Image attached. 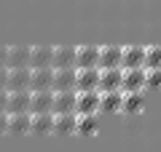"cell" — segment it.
Wrapping results in <instances>:
<instances>
[{
    "instance_id": "cell-1",
    "label": "cell",
    "mask_w": 161,
    "mask_h": 152,
    "mask_svg": "<svg viewBox=\"0 0 161 152\" xmlns=\"http://www.w3.org/2000/svg\"><path fill=\"white\" fill-rule=\"evenodd\" d=\"M54 67H30V91H54Z\"/></svg>"
},
{
    "instance_id": "cell-2",
    "label": "cell",
    "mask_w": 161,
    "mask_h": 152,
    "mask_svg": "<svg viewBox=\"0 0 161 152\" xmlns=\"http://www.w3.org/2000/svg\"><path fill=\"white\" fill-rule=\"evenodd\" d=\"M99 67H75V91H97Z\"/></svg>"
},
{
    "instance_id": "cell-3",
    "label": "cell",
    "mask_w": 161,
    "mask_h": 152,
    "mask_svg": "<svg viewBox=\"0 0 161 152\" xmlns=\"http://www.w3.org/2000/svg\"><path fill=\"white\" fill-rule=\"evenodd\" d=\"M99 131V112H75V134L94 136Z\"/></svg>"
},
{
    "instance_id": "cell-4",
    "label": "cell",
    "mask_w": 161,
    "mask_h": 152,
    "mask_svg": "<svg viewBox=\"0 0 161 152\" xmlns=\"http://www.w3.org/2000/svg\"><path fill=\"white\" fill-rule=\"evenodd\" d=\"M30 134H54V112H30Z\"/></svg>"
},
{
    "instance_id": "cell-5",
    "label": "cell",
    "mask_w": 161,
    "mask_h": 152,
    "mask_svg": "<svg viewBox=\"0 0 161 152\" xmlns=\"http://www.w3.org/2000/svg\"><path fill=\"white\" fill-rule=\"evenodd\" d=\"M142 62H145V48L142 45H126V48H121V69H137V67H142Z\"/></svg>"
},
{
    "instance_id": "cell-6",
    "label": "cell",
    "mask_w": 161,
    "mask_h": 152,
    "mask_svg": "<svg viewBox=\"0 0 161 152\" xmlns=\"http://www.w3.org/2000/svg\"><path fill=\"white\" fill-rule=\"evenodd\" d=\"M121 91H145V69H121Z\"/></svg>"
},
{
    "instance_id": "cell-7",
    "label": "cell",
    "mask_w": 161,
    "mask_h": 152,
    "mask_svg": "<svg viewBox=\"0 0 161 152\" xmlns=\"http://www.w3.org/2000/svg\"><path fill=\"white\" fill-rule=\"evenodd\" d=\"M75 112H99V91H75Z\"/></svg>"
},
{
    "instance_id": "cell-8",
    "label": "cell",
    "mask_w": 161,
    "mask_h": 152,
    "mask_svg": "<svg viewBox=\"0 0 161 152\" xmlns=\"http://www.w3.org/2000/svg\"><path fill=\"white\" fill-rule=\"evenodd\" d=\"M97 91L105 94V91H121V67H108L99 69V83Z\"/></svg>"
},
{
    "instance_id": "cell-9",
    "label": "cell",
    "mask_w": 161,
    "mask_h": 152,
    "mask_svg": "<svg viewBox=\"0 0 161 152\" xmlns=\"http://www.w3.org/2000/svg\"><path fill=\"white\" fill-rule=\"evenodd\" d=\"M142 112V91H121V115Z\"/></svg>"
},
{
    "instance_id": "cell-10",
    "label": "cell",
    "mask_w": 161,
    "mask_h": 152,
    "mask_svg": "<svg viewBox=\"0 0 161 152\" xmlns=\"http://www.w3.org/2000/svg\"><path fill=\"white\" fill-rule=\"evenodd\" d=\"M54 91H30V112H51Z\"/></svg>"
},
{
    "instance_id": "cell-11",
    "label": "cell",
    "mask_w": 161,
    "mask_h": 152,
    "mask_svg": "<svg viewBox=\"0 0 161 152\" xmlns=\"http://www.w3.org/2000/svg\"><path fill=\"white\" fill-rule=\"evenodd\" d=\"M54 91H75V67L54 69Z\"/></svg>"
},
{
    "instance_id": "cell-12",
    "label": "cell",
    "mask_w": 161,
    "mask_h": 152,
    "mask_svg": "<svg viewBox=\"0 0 161 152\" xmlns=\"http://www.w3.org/2000/svg\"><path fill=\"white\" fill-rule=\"evenodd\" d=\"M99 45H78L75 48V67H97Z\"/></svg>"
},
{
    "instance_id": "cell-13",
    "label": "cell",
    "mask_w": 161,
    "mask_h": 152,
    "mask_svg": "<svg viewBox=\"0 0 161 152\" xmlns=\"http://www.w3.org/2000/svg\"><path fill=\"white\" fill-rule=\"evenodd\" d=\"M8 91H30V67L8 69Z\"/></svg>"
},
{
    "instance_id": "cell-14",
    "label": "cell",
    "mask_w": 161,
    "mask_h": 152,
    "mask_svg": "<svg viewBox=\"0 0 161 152\" xmlns=\"http://www.w3.org/2000/svg\"><path fill=\"white\" fill-rule=\"evenodd\" d=\"M6 67H30V45H8Z\"/></svg>"
},
{
    "instance_id": "cell-15",
    "label": "cell",
    "mask_w": 161,
    "mask_h": 152,
    "mask_svg": "<svg viewBox=\"0 0 161 152\" xmlns=\"http://www.w3.org/2000/svg\"><path fill=\"white\" fill-rule=\"evenodd\" d=\"M99 69H108V67H121V45H102L99 48Z\"/></svg>"
},
{
    "instance_id": "cell-16",
    "label": "cell",
    "mask_w": 161,
    "mask_h": 152,
    "mask_svg": "<svg viewBox=\"0 0 161 152\" xmlns=\"http://www.w3.org/2000/svg\"><path fill=\"white\" fill-rule=\"evenodd\" d=\"M54 48L51 45H32L30 48V67H51Z\"/></svg>"
},
{
    "instance_id": "cell-17",
    "label": "cell",
    "mask_w": 161,
    "mask_h": 152,
    "mask_svg": "<svg viewBox=\"0 0 161 152\" xmlns=\"http://www.w3.org/2000/svg\"><path fill=\"white\" fill-rule=\"evenodd\" d=\"M8 134L14 136L30 134V112H8Z\"/></svg>"
},
{
    "instance_id": "cell-18",
    "label": "cell",
    "mask_w": 161,
    "mask_h": 152,
    "mask_svg": "<svg viewBox=\"0 0 161 152\" xmlns=\"http://www.w3.org/2000/svg\"><path fill=\"white\" fill-rule=\"evenodd\" d=\"M51 67H75V48L73 45H57L54 48V59H51Z\"/></svg>"
},
{
    "instance_id": "cell-19",
    "label": "cell",
    "mask_w": 161,
    "mask_h": 152,
    "mask_svg": "<svg viewBox=\"0 0 161 152\" xmlns=\"http://www.w3.org/2000/svg\"><path fill=\"white\" fill-rule=\"evenodd\" d=\"M54 134H75V112H54Z\"/></svg>"
},
{
    "instance_id": "cell-20",
    "label": "cell",
    "mask_w": 161,
    "mask_h": 152,
    "mask_svg": "<svg viewBox=\"0 0 161 152\" xmlns=\"http://www.w3.org/2000/svg\"><path fill=\"white\" fill-rule=\"evenodd\" d=\"M51 112H75V91H54Z\"/></svg>"
},
{
    "instance_id": "cell-21",
    "label": "cell",
    "mask_w": 161,
    "mask_h": 152,
    "mask_svg": "<svg viewBox=\"0 0 161 152\" xmlns=\"http://www.w3.org/2000/svg\"><path fill=\"white\" fill-rule=\"evenodd\" d=\"M8 112H30V91H8Z\"/></svg>"
},
{
    "instance_id": "cell-22",
    "label": "cell",
    "mask_w": 161,
    "mask_h": 152,
    "mask_svg": "<svg viewBox=\"0 0 161 152\" xmlns=\"http://www.w3.org/2000/svg\"><path fill=\"white\" fill-rule=\"evenodd\" d=\"M99 112H121V91L99 94Z\"/></svg>"
},
{
    "instance_id": "cell-23",
    "label": "cell",
    "mask_w": 161,
    "mask_h": 152,
    "mask_svg": "<svg viewBox=\"0 0 161 152\" xmlns=\"http://www.w3.org/2000/svg\"><path fill=\"white\" fill-rule=\"evenodd\" d=\"M142 67L145 69H161V45H150V48H145Z\"/></svg>"
},
{
    "instance_id": "cell-24",
    "label": "cell",
    "mask_w": 161,
    "mask_h": 152,
    "mask_svg": "<svg viewBox=\"0 0 161 152\" xmlns=\"http://www.w3.org/2000/svg\"><path fill=\"white\" fill-rule=\"evenodd\" d=\"M145 88L161 91V69H145Z\"/></svg>"
},
{
    "instance_id": "cell-25",
    "label": "cell",
    "mask_w": 161,
    "mask_h": 152,
    "mask_svg": "<svg viewBox=\"0 0 161 152\" xmlns=\"http://www.w3.org/2000/svg\"><path fill=\"white\" fill-rule=\"evenodd\" d=\"M0 91H8V67H0Z\"/></svg>"
},
{
    "instance_id": "cell-26",
    "label": "cell",
    "mask_w": 161,
    "mask_h": 152,
    "mask_svg": "<svg viewBox=\"0 0 161 152\" xmlns=\"http://www.w3.org/2000/svg\"><path fill=\"white\" fill-rule=\"evenodd\" d=\"M8 134V112H0V136Z\"/></svg>"
},
{
    "instance_id": "cell-27",
    "label": "cell",
    "mask_w": 161,
    "mask_h": 152,
    "mask_svg": "<svg viewBox=\"0 0 161 152\" xmlns=\"http://www.w3.org/2000/svg\"><path fill=\"white\" fill-rule=\"evenodd\" d=\"M0 112H8V91H0Z\"/></svg>"
},
{
    "instance_id": "cell-28",
    "label": "cell",
    "mask_w": 161,
    "mask_h": 152,
    "mask_svg": "<svg viewBox=\"0 0 161 152\" xmlns=\"http://www.w3.org/2000/svg\"><path fill=\"white\" fill-rule=\"evenodd\" d=\"M6 56H8V45H0V67H6Z\"/></svg>"
}]
</instances>
